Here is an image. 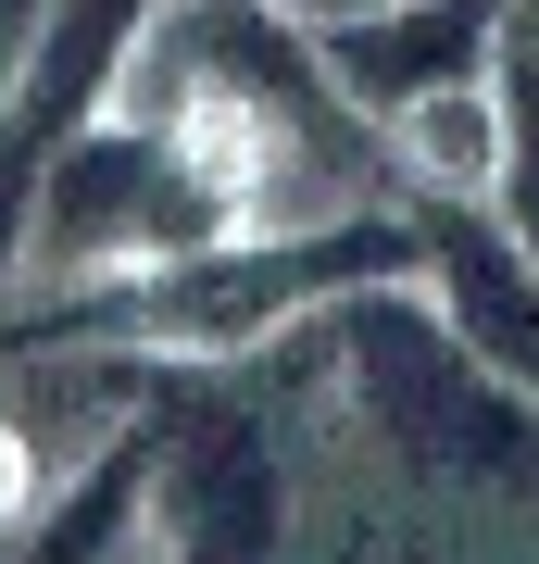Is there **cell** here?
<instances>
[{"mask_svg": "<svg viewBox=\"0 0 539 564\" xmlns=\"http://www.w3.org/2000/svg\"><path fill=\"white\" fill-rule=\"evenodd\" d=\"M25 552H63V564H88V552H163V527H151V389L114 402V426L51 477V502L25 514Z\"/></svg>", "mask_w": 539, "mask_h": 564, "instance_id": "cell-9", "label": "cell"}, {"mask_svg": "<svg viewBox=\"0 0 539 564\" xmlns=\"http://www.w3.org/2000/svg\"><path fill=\"white\" fill-rule=\"evenodd\" d=\"M139 25H151V0H51L39 39H25V63L0 76V276H13V251H25L39 176L126 101Z\"/></svg>", "mask_w": 539, "mask_h": 564, "instance_id": "cell-5", "label": "cell"}, {"mask_svg": "<svg viewBox=\"0 0 539 564\" xmlns=\"http://www.w3.org/2000/svg\"><path fill=\"white\" fill-rule=\"evenodd\" d=\"M151 527L163 552H277L289 540L277 440L214 389H151Z\"/></svg>", "mask_w": 539, "mask_h": 564, "instance_id": "cell-6", "label": "cell"}, {"mask_svg": "<svg viewBox=\"0 0 539 564\" xmlns=\"http://www.w3.org/2000/svg\"><path fill=\"white\" fill-rule=\"evenodd\" d=\"M251 214V176L226 163L214 139H188V126L163 113H100L76 151L39 176V214H25V251H13V289H100V276H139V263H176L201 239H239Z\"/></svg>", "mask_w": 539, "mask_h": 564, "instance_id": "cell-4", "label": "cell"}, {"mask_svg": "<svg viewBox=\"0 0 539 564\" xmlns=\"http://www.w3.org/2000/svg\"><path fill=\"white\" fill-rule=\"evenodd\" d=\"M314 364H326V389H339V414L401 464V477L539 502V402L427 302L414 276H377V289H352V302H326L314 314Z\"/></svg>", "mask_w": 539, "mask_h": 564, "instance_id": "cell-3", "label": "cell"}, {"mask_svg": "<svg viewBox=\"0 0 539 564\" xmlns=\"http://www.w3.org/2000/svg\"><path fill=\"white\" fill-rule=\"evenodd\" d=\"M502 13H515V0H377V13H314V51L339 63V88L389 126L401 101H427V88L489 76Z\"/></svg>", "mask_w": 539, "mask_h": 564, "instance_id": "cell-8", "label": "cell"}, {"mask_svg": "<svg viewBox=\"0 0 539 564\" xmlns=\"http://www.w3.org/2000/svg\"><path fill=\"white\" fill-rule=\"evenodd\" d=\"M502 226L539 251V76H515V163H502Z\"/></svg>", "mask_w": 539, "mask_h": 564, "instance_id": "cell-11", "label": "cell"}, {"mask_svg": "<svg viewBox=\"0 0 539 564\" xmlns=\"http://www.w3.org/2000/svg\"><path fill=\"white\" fill-rule=\"evenodd\" d=\"M126 113L214 139L251 176L263 226L377 214V188H389V126L339 88L314 25L277 13V0H151L139 63H126Z\"/></svg>", "mask_w": 539, "mask_h": 564, "instance_id": "cell-1", "label": "cell"}, {"mask_svg": "<svg viewBox=\"0 0 539 564\" xmlns=\"http://www.w3.org/2000/svg\"><path fill=\"white\" fill-rule=\"evenodd\" d=\"M377 276H414V214H326V226H239V239H201L176 263H139V276L63 289L39 314V339H100L126 364H176V377H214V364H251L301 339L326 302Z\"/></svg>", "mask_w": 539, "mask_h": 564, "instance_id": "cell-2", "label": "cell"}, {"mask_svg": "<svg viewBox=\"0 0 539 564\" xmlns=\"http://www.w3.org/2000/svg\"><path fill=\"white\" fill-rule=\"evenodd\" d=\"M502 163H515V76H452L389 113L401 202H502Z\"/></svg>", "mask_w": 539, "mask_h": 564, "instance_id": "cell-10", "label": "cell"}, {"mask_svg": "<svg viewBox=\"0 0 539 564\" xmlns=\"http://www.w3.org/2000/svg\"><path fill=\"white\" fill-rule=\"evenodd\" d=\"M414 289L539 402V251L502 226V202H414Z\"/></svg>", "mask_w": 539, "mask_h": 564, "instance_id": "cell-7", "label": "cell"}]
</instances>
